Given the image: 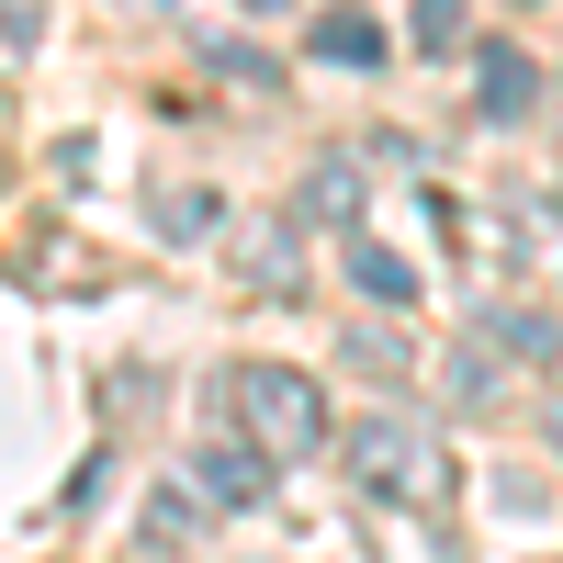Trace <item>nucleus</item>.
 Returning a JSON list of instances; mask_svg holds the SVG:
<instances>
[{
  "label": "nucleus",
  "instance_id": "obj_2",
  "mask_svg": "<svg viewBox=\"0 0 563 563\" xmlns=\"http://www.w3.org/2000/svg\"><path fill=\"white\" fill-rule=\"evenodd\" d=\"M350 474L361 496H384V507H451V440L429 429V417H361L350 429Z\"/></svg>",
  "mask_w": 563,
  "mask_h": 563
},
{
  "label": "nucleus",
  "instance_id": "obj_9",
  "mask_svg": "<svg viewBox=\"0 0 563 563\" xmlns=\"http://www.w3.org/2000/svg\"><path fill=\"white\" fill-rule=\"evenodd\" d=\"M417 45H429V57H451L462 34H474V0H417V23H406Z\"/></svg>",
  "mask_w": 563,
  "mask_h": 563
},
{
  "label": "nucleus",
  "instance_id": "obj_1",
  "mask_svg": "<svg viewBox=\"0 0 563 563\" xmlns=\"http://www.w3.org/2000/svg\"><path fill=\"white\" fill-rule=\"evenodd\" d=\"M214 395L238 406V429H249V451L271 462V474L327 451V395H316V372H294V361H238Z\"/></svg>",
  "mask_w": 563,
  "mask_h": 563
},
{
  "label": "nucleus",
  "instance_id": "obj_5",
  "mask_svg": "<svg viewBox=\"0 0 563 563\" xmlns=\"http://www.w3.org/2000/svg\"><path fill=\"white\" fill-rule=\"evenodd\" d=\"M192 485H203L214 507H260V496H271V462H260V451H203Z\"/></svg>",
  "mask_w": 563,
  "mask_h": 563
},
{
  "label": "nucleus",
  "instance_id": "obj_10",
  "mask_svg": "<svg viewBox=\"0 0 563 563\" xmlns=\"http://www.w3.org/2000/svg\"><path fill=\"white\" fill-rule=\"evenodd\" d=\"M305 203H316V214H361V169H350V158H327V169L305 180Z\"/></svg>",
  "mask_w": 563,
  "mask_h": 563
},
{
  "label": "nucleus",
  "instance_id": "obj_12",
  "mask_svg": "<svg viewBox=\"0 0 563 563\" xmlns=\"http://www.w3.org/2000/svg\"><path fill=\"white\" fill-rule=\"evenodd\" d=\"M541 417H552V451H563V395H552V406H541Z\"/></svg>",
  "mask_w": 563,
  "mask_h": 563
},
{
  "label": "nucleus",
  "instance_id": "obj_11",
  "mask_svg": "<svg viewBox=\"0 0 563 563\" xmlns=\"http://www.w3.org/2000/svg\"><path fill=\"white\" fill-rule=\"evenodd\" d=\"M0 34H12V45H34V34H45V0H0Z\"/></svg>",
  "mask_w": 563,
  "mask_h": 563
},
{
  "label": "nucleus",
  "instance_id": "obj_8",
  "mask_svg": "<svg viewBox=\"0 0 563 563\" xmlns=\"http://www.w3.org/2000/svg\"><path fill=\"white\" fill-rule=\"evenodd\" d=\"M203 530V485H158L147 496V541H192Z\"/></svg>",
  "mask_w": 563,
  "mask_h": 563
},
{
  "label": "nucleus",
  "instance_id": "obj_4",
  "mask_svg": "<svg viewBox=\"0 0 563 563\" xmlns=\"http://www.w3.org/2000/svg\"><path fill=\"white\" fill-rule=\"evenodd\" d=\"M474 102H485L496 124H519V113L541 102V57H530V45H485V68H474Z\"/></svg>",
  "mask_w": 563,
  "mask_h": 563
},
{
  "label": "nucleus",
  "instance_id": "obj_7",
  "mask_svg": "<svg viewBox=\"0 0 563 563\" xmlns=\"http://www.w3.org/2000/svg\"><path fill=\"white\" fill-rule=\"evenodd\" d=\"M496 350H519V361H552V350H563V327H552L541 305H507V316H496Z\"/></svg>",
  "mask_w": 563,
  "mask_h": 563
},
{
  "label": "nucleus",
  "instance_id": "obj_3",
  "mask_svg": "<svg viewBox=\"0 0 563 563\" xmlns=\"http://www.w3.org/2000/svg\"><path fill=\"white\" fill-rule=\"evenodd\" d=\"M305 57H327V68H384L395 57V34L361 12V0H339V12H316L305 23Z\"/></svg>",
  "mask_w": 563,
  "mask_h": 563
},
{
  "label": "nucleus",
  "instance_id": "obj_6",
  "mask_svg": "<svg viewBox=\"0 0 563 563\" xmlns=\"http://www.w3.org/2000/svg\"><path fill=\"white\" fill-rule=\"evenodd\" d=\"M350 294H372V305H417V271H406L395 249H372V238H350Z\"/></svg>",
  "mask_w": 563,
  "mask_h": 563
},
{
  "label": "nucleus",
  "instance_id": "obj_13",
  "mask_svg": "<svg viewBox=\"0 0 563 563\" xmlns=\"http://www.w3.org/2000/svg\"><path fill=\"white\" fill-rule=\"evenodd\" d=\"M249 12H282V0H249Z\"/></svg>",
  "mask_w": 563,
  "mask_h": 563
}]
</instances>
